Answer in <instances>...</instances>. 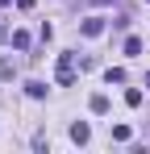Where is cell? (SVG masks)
Listing matches in <instances>:
<instances>
[{
  "label": "cell",
  "instance_id": "52a82bcc",
  "mask_svg": "<svg viewBox=\"0 0 150 154\" xmlns=\"http://www.w3.org/2000/svg\"><path fill=\"white\" fill-rule=\"evenodd\" d=\"M13 46H17V50H29V33H21V29H17V33H13Z\"/></svg>",
  "mask_w": 150,
  "mask_h": 154
},
{
  "label": "cell",
  "instance_id": "5b68a950",
  "mask_svg": "<svg viewBox=\"0 0 150 154\" xmlns=\"http://www.w3.org/2000/svg\"><path fill=\"white\" fill-rule=\"evenodd\" d=\"M88 108H92L96 117H100V112H108V96H92V100H88Z\"/></svg>",
  "mask_w": 150,
  "mask_h": 154
},
{
  "label": "cell",
  "instance_id": "6da1fadb",
  "mask_svg": "<svg viewBox=\"0 0 150 154\" xmlns=\"http://www.w3.org/2000/svg\"><path fill=\"white\" fill-rule=\"evenodd\" d=\"M54 79L67 88V83H75V54H58V71H54Z\"/></svg>",
  "mask_w": 150,
  "mask_h": 154
},
{
  "label": "cell",
  "instance_id": "9a60e30c",
  "mask_svg": "<svg viewBox=\"0 0 150 154\" xmlns=\"http://www.w3.org/2000/svg\"><path fill=\"white\" fill-rule=\"evenodd\" d=\"M146 4H150V0H146Z\"/></svg>",
  "mask_w": 150,
  "mask_h": 154
},
{
  "label": "cell",
  "instance_id": "ba28073f",
  "mask_svg": "<svg viewBox=\"0 0 150 154\" xmlns=\"http://www.w3.org/2000/svg\"><path fill=\"white\" fill-rule=\"evenodd\" d=\"M125 104H129V108H138V104H142V92H138V88H129V92H125Z\"/></svg>",
  "mask_w": 150,
  "mask_h": 154
},
{
  "label": "cell",
  "instance_id": "8992f818",
  "mask_svg": "<svg viewBox=\"0 0 150 154\" xmlns=\"http://www.w3.org/2000/svg\"><path fill=\"white\" fill-rule=\"evenodd\" d=\"M17 75V67H13V58H0V79H13Z\"/></svg>",
  "mask_w": 150,
  "mask_h": 154
},
{
  "label": "cell",
  "instance_id": "4fadbf2b",
  "mask_svg": "<svg viewBox=\"0 0 150 154\" xmlns=\"http://www.w3.org/2000/svg\"><path fill=\"white\" fill-rule=\"evenodd\" d=\"M8 4H13V0H0V8H8Z\"/></svg>",
  "mask_w": 150,
  "mask_h": 154
},
{
  "label": "cell",
  "instance_id": "30bf717a",
  "mask_svg": "<svg viewBox=\"0 0 150 154\" xmlns=\"http://www.w3.org/2000/svg\"><path fill=\"white\" fill-rule=\"evenodd\" d=\"M125 54H142V42L138 38H125Z\"/></svg>",
  "mask_w": 150,
  "mask_h": 154
},
{
  "label": "cell",
  "instance_id": "9c48e42d",
  "mask_svg": "<svg viewBox=\"0 0 150 154\" xmlns=\"http://www.w3.org/2000/svg\"><path fill=\"white\" fill-rule=\"evenodd\" d=\"M113 142H129V125H113Z\"/></svg>",
  "mask_w": 150,
  "mask_h": 154
},
{
  "label": "cell",
  "instance_id": "3957f363",
  "mask_svg": "<svg viewBox=\"0 0 150 154\" xmlns=\"http://www.w3.org/2000/svg\"><path fill=\"white\" fill-rule=\"evenodd\" d=\"M88 137H92V129L83 125V121H75V125H71V142H75V146H83Z\"/></svg>",
  "mask_w": 150,
  "mask_h": 154
},
{
  "label": "cell",
  "instance_id": "5bb4252c",
  "mask_svg": "<svg viewBox=\"0 0 150 154\" xmlns=\"http://www.w3.org/2000/svg\"><path fill=\"white\" fill-rule=\"evenodd\" d=\"M92 4H108V0H92Z\"/></svg>",
  "mask_w": 150,
  "mask_h": 154
},
{
  "label": "cell",
  "instance_id": "277c9868",
  "mask_svg": "<svg viewBox=\"0 0 150 154\" xmlns=\"http://www.w3.org/2000/svg\"><path fill=\"white\" fill-rule=\"evenodd\" d=\"M25 92H29L33 100H42V96H46V83H42V79H29V83H25Z\"/></svg>",
  "mask_w": 150,
  "mask_h": 154
},
{
  "label": "cell",
  "instance_id": "7a4b0ae2",
  "mask_svg": "<svg viewBox=\"0 0 150 154\" xmlns=\"http://www.w3.org/2000/svg\"><path fill=\"white\" fill-rule=\"evenodd\" d=\"M104 33V17H88L83 21V38H100Z\"/></svg>",
  "mask_w": 150,
  "mask_h": 154
},
{
  "label": "cell",
  "instance_id": "8fae6325",
  "mask_svg": "<svg viewBox=\"0 0 150 154\" xmlns=\"http://www.w3.org/2000/svg\"><path fill=\"white\" fill-rule=\"evenodd\" d=\"M108 83H125V71H121V67H108Z\"/></svg>",
  "mask_w": 150,
  "mask_h": 154
},
{
  "label": "cell",
  "instance_id": "7c38bea8",
  "mask_svg": "<svg viewBox=\"0 0 150 154\" xmlns=\"http://www.w3.org/2000/svg\"><path fill=\"white\" fill-rule=\"evenodd\" d=\"M4 38H8V29H4V21H0V42H4Z\"/></svg>",
  "mask_w": 150,
  "mask_h": 154
}]
</instances>
